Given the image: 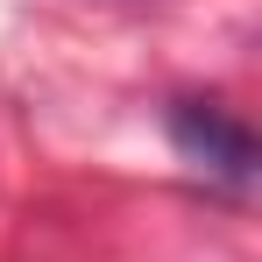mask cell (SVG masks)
<instances>
[{"label": "cell", "mask_w": 262, "mask_h": 262, "mask_svg": "<svg viewBox=\"0 0 262 262\" xmlns=\"http://www.w3.org/2000/svg\"><path fill=\"white\" fill-rule=\"evenodd\" d=\"M170 142L191 170L220 177V184H248L262 170V142L241 114H227L220 99H177L170 106Z\"/></svg>", "instance_id": "6da1fadb"}]
</instances>
